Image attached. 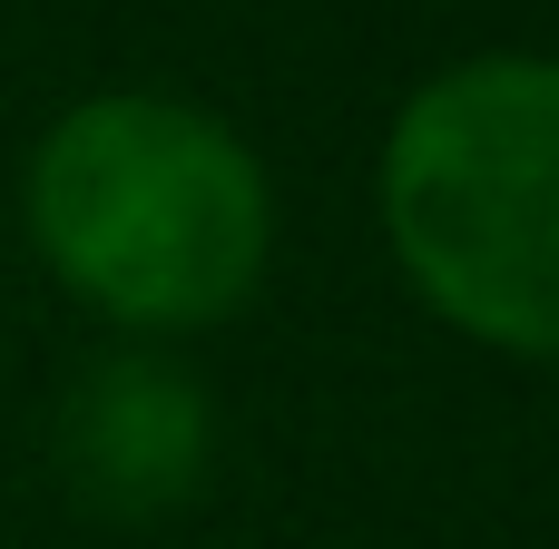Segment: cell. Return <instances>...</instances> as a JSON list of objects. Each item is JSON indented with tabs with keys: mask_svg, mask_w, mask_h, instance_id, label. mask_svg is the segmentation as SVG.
Wrapping results in <instances>:
<instances>
[{
	"mask_svg": "<svg viewBox=\"0 0 559 549\" xmlns=\"http://www.w3.org/2000/svg\"><path fill=\"white\" fill-rule=\"evenodd\" d=\"M29 236L98 314L187 334L255 295L275 206L265 167L206 108L88 98L29 157Z\"/></svg>",
	"mask_w": 559,
	"mask_h": 549,
	"instance_id": "1",
	"label": "cell"
},
{
	"mask_svg": "<svg viewBox=\"0 0 559 549\" xmlns=\"http://www.w3.org/2000/svg\"><path fill=\"white\" fill-rule=\"evenodd\" d=\"M403 275L481 344L559 354V59L442 69L383 147Z\"/></svg>",
	"mask_w": 559,
	"mask_h": 549,
	"instance_id": "2",
	"label": "cell"
},
{
	"mask_svg": "<svg viewBox=\"0 0 559 549\" xmlns=\"http://www.w3.org/2000/svg\"><path fill=\"white\" fill-rule=\"evenodd\" d=\"M59 472L108 521H157L206 481V403L187 373L118 354L69 383L59 403Z\"/></svg>",
	"mask_w": 559,
	"mask_h": 549,
	"instance_id": "3",
	"label": "cell"
}]
</instances>
